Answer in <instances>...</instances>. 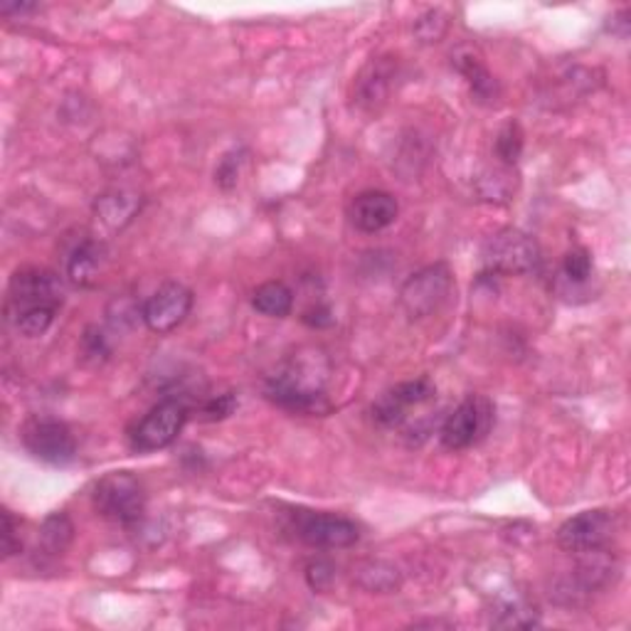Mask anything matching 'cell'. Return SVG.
<instances>
[{
  "label": "cell",
  "mask_w": 631,
  "mask_h": 631,
  "mask_svg": "<svg viewBox=\"0 0 631 631\" xmlns=\"http://www.w3.org/2000/svg\"><path fill=\"white\" fill-rule=\"evenodd\" d=\"M328 358L320 348H304L294 353L274 376L264 382V398L276 407L298 412V415H326L330 402L326 400Z\"/></svg>",
  "instance_id": "obj_1"
},
{
  "label": "cell",
  "mask_w": 631,
  "mask_h": 631,
  "mask_svg": "<svg viewBox=\"0 0 631 631\" xmlns=\"http://www.w3.org/2000/svg\"><path fill=\"white\" fill-rule=\"evenodd\" d=\"M91 503L107 521L131 527L139 525L143 513H146V491H143V483L133 474L113 471L97 481Z\"/></svg>",
  "instance_id": "obj_2"
},
{
  "label": "cell",
  "mask_w": 631,
  "mask_h": 631,
  "mask_svg": "<svg viewBox=\"0 0 631 631\" xmlns=\"http://www.w3.org/2000/svg\"><path fill=\"white\" fill-rule=\"evenodd\" d=\"M486 272L499 274H533L541 266V247L531 235L515 227H503L483 244Z\"/></svg>",
  "instance_id": "obj_3"
},
{
  "label": "cell",
  "mask_w": 631,
  "mask_h": 631,
  "mask_svg": "<svg viewBox=\"0 0 631 631\" xmlns=\"http://www.w3.org/2000/svg\"><path fill=\"white\" fill-rule=\"evenodd\" d=\"M454 276L447 264H429L412 274L400 289V306L410 320L434 316L449 302Z\"/></svg>",
  "instance_id": "obj_4"
},
{
  "label": "cell",
  "mask_w": 631,
  "mask_h": 631,
  "mask_svg": "<svg viewBox=\"0 0 631 631\" xmlns=\"http://www.w3.org/2000/svg\"><path fill=\"white\" fill-rule=\"evenodd\" d=\"M62 298H65V289H62V282L55 272L40 266L18 269V272L10 276L8 284L6 312L10 320H15L20 314L30 312V308L40 306L59 308Z\"/></svg>",
  "instance_id": "obj_5"
},
{
  "label": "cell",
  "mask_w": 631,
  "mask_h": 631,
  "mask_svg": "<svg viewBox=\"0 0 631 631\" xmlns=\"http://www.w3.org/2000/svg\"><path fill=\"white\" fill-rule=\"evenodd\" d=\"M188 422V405L178 398L159 402L137 427L131 429V449L139 454H151L171 447Z\"/></svg>",
  "instance_id": "obj_6"
},
{
  "label": "cell",
  "mask_w": 631,
  "mask_h": 631,
  "mask_svg": "<svg viewBox=\"0 0 631 631\" xmlns=\"http://www.w3.org/2000/svg\"><path fill=\"white\" fill-rule=\"evenodd\" d=\"M493 422V405L483 395H469L461 400L454 412H449L447 420L442 422L439 439L442 447L449 452L469 449L471 444L486 437Z\"/></svg>",
  "instance_id": "obj_7"
},
{
  "label": "cell",
  "mask_w": 631,
  "mask_h": 631,
  "mask_svg": "<svg viewBox=\"0 0 631 631\" xmlns=\"http://www.w3.org/2000/svg\"><path fill=\"white\" fill-rule=\"evenodd\" d=\"M23 447L33 454L35 459L50 467H67L77 459V442L75 434L65 422L50 420V417H35L25 422L23 427Z\"/></svg>",
  "instance_id": "obj_8"
},
{
  "label": "cell",
  "mask_w": 631,
  "mask_h": 631,
  "mask_svg": "<svg viewBox=\"0 0 631 631\" xmlns=\"http://www.w3.org/2000/svg\"><path fill=\"white\" fill-rule=\"evenodd\" d=\"M292 531L304 545L318 547V551H340L360 541L358 523L336 513L298 511Z\"/></svg>",
  "instance_id": "obj_9"
},
{
  "label": "cell",
  "mask_w": 631,
  "mask_h": 631,
  "mask_svg": "<svg viewBox=\"0 0 631 631\" xmlns=\"http://www.w3.org/2000/svg\"><path fill=\"white\" fill-rule=\"evenodd\" d=\"M612 533L614 513L605 509L583 511L557 527V545H561L565 553L573 555L605 551V547L612 543Z\"/></svg>",
  "instance_id": "obj_10"
},
{
  "label": "cell",
  "mask_w": 631,
  "mask_h": 631,
  "mask_svg": "<svg viewBox=\"0 0 631 631\" xmlns=\"http://www.w3.org/2000/svg\"><path fill=\"white\" fill-rule=\"evenodd\" d=\"M434 398H437V385L429 378L398 382L395 388L385 390L372 402V420L380 427H400L402 422H407L412 407H420Z\"/></svg>",
  "instance_id": "obj_11"
},
{
  "label": "cell",
  "mask_w": 631,
  "mask_h": 631,
  "mask_svg": "<svg viewBox=\"0 0 631 631\" xmlns=\"http://www.w3.org/2000/svg\"><path fill=\"white\" fill-rule=\"evenodd\" d=\"M612 575H614V561L607 555V547L605 551L583 553L575 570L561 579V589L555 592V599L565 605H575L577 599L589 597L592 592H599V589L607 587L612 583Z\"/></svg>",
  "instance_id": "obj_12"
},
{
  "label": "cell",
  "mask_w": 631,
  "mask_h": 631,
  "mask_svg": "<svg viewBox=\"0 0 631 631\" xmlns=\"http://www.w3.org/2000/svg\"><path fill=\"white\" fill-rule=\"evenodd\" d=\"M193 308V292L178 282H168L151 294V298L141 308L143 324L153 334H171L188 318Z\"/></svg>",
  "instance_id": "obj_13"
},
{
  "label": "cell",
  "mask_w": 631,
  "mask_h": 631,
  "mask_svg": "<svg viewBox=\"0 0 631 631\" xmlns=\"http://www.w3.org/2000/svg\"><path fill=\"white\" fill-rule=\"evenodd\" d=\"M398 198L388 191H363L348 205V220L356 230L376 235L398 220Z\"/></svg>",
  "instance_id": "obj_14"
},
{
  "label": "cell",
  "mask_w": 631,
  "mask_h": 631,
  "mask_svg": "<svg viewBox=\"0 0 631 631\" xmlns=\"http://www.w3.org/2000/svg\"><path fill=\"white\" fill-rule=\"evenodd\" d=\"M398 77V57H378L360 72L356 79V105L366 111H378L385 105L392 89V79Z\"/></svg>",
  "instance_id": "obj_15"
},
{
  "label": "cell",
  "mask_w": 631,
  "mask_h": 631,
  "mask_svg": "<svg viewBox=\"0 0 631 631\" xmlns=\"http://www.w3.org/2000/svg\"><path fill=\"white\" fill-rule=\"evenodd\" d=\"M107 244L99 240H85L75 247V252L67 260L69 282L81 289H91L99 284L101 274L107 269Z\"/></svg>",
  "instance_id": "obj_16"
},
{
  "label": "cell",
  "mask_w": 631,
  "mask_h": 631,
  "mask_svg": "<svg viewBox=\"0 0 631 631\" xmlns=\"http://www.w3.org/2000/svg\"><path fill=\"white\" fill-rule=\"evenodd\" d=\"M143 208V198L131 191L101 193L95 203V217L111 232H121L129 227Z\"/></svg>",
  "instance_id": "obj_17"
},
{
  "label": "cell",
  "mask_w": 631,
  "mask_h": 631,
  "mask_svg": "<svg viewBox=\"0 0 631 631\" xmlns=\"http://www.w3.org/2000/svg\"><path fill=\"white\" fill-rule=\"evenodd\" d=\"M452 65L457 67L459 75L467 79V85L471 89V97H476V101H481V105H491V101L499 99V81L493 79V75L489 72V67L483 65L481 57L474 53V50L461 47L457 53L452 55Z\"/></svg>",
  "instance_id": "obj_18"
},
{
  "label": "cell",
  "mask_w": 631,
  "mask_h": 631,
  "mask_svg": "<svg viewBox=\"0 0 631 631\" xmlns=\"http://www.w3.org/2000/svg\"><path fill=\"white\" fill-rule=\"evenodd\" d=\"M72 541H75V523L69 521L67 513L47 515L43 525H40L37 547H40V553L47 557L65 555L69 551Z\"/></svg>",
  "instance_id": "obj_19"
},
{
  "label": "cell",
  "mask_w": 631,
  "mask_h": 631,
  "mask_svg": "<svg viewBox=\"0 0 631 631\" xmlns=\"http://www.w3.org/2000/svg\"><path fill=\"white\" fill-rule=\"evenodd\" d=\"M356 585L360 589H366L370 595H388L395 592V589L402 585V575L392 563L385 561H370L356 567Z\"/></svg>",
  "instance_id": "obj_20"
},
{
  "label": "cell",
  "mask_w": 631,
  "mask_h": 631,
  "mask_svg": "<svg viewBox=\"0 0 631 631\" xmlns=\"http://www.w3.org/2000/svg\"><path fill=\"white\" fill-rule=\"evenodd\" d=\"M252 306L262 316L286 318L294 308V292L284 282H264L252 292Z\"/></svg>",
  "instance_id": "obj_21"
},
{
  "label": "cell",
  "mask_w": 631,
  "mask_h": 631,
  "mask_svg": "<svg viewBox=\"0 0 631 631\" xmlns=\"http://www.w3.org/2000/svg\"><path fill=\"white\" fill-rule=\"evenodd\" d=\"M491 624L501 629H533L541 624V619H537L535 607L523 602V599H505L496 607V619H491Z\"/></svg>",
  "instance_id": "obj_22"
},
{
  "label": "cell",
  "mask_w": 631,
  "mask_h": 631,
  "mask_svg": "<svg viewBox=\"0 0 631 631\" xmlns=\"http://www.w3.org/2000/svg\"><path fill=\"white\" fill-rule=\"evenodd\" d=\"M496 159H499L503 165H509L513 168L515 163H519L521 153H523V131L515 121H509L505 127L499 131V137H496Z\"/></svg>",
  "instance_id": "obj_23"
},
{
  "label": "cell",
  "mask_w": 631,
  "mask_h": 631,
  "mask_svg": "<svg viewBox=\"0 0 631 631\" xmlns=\"http://www.w3.org/2000/svg\"><path fill=\"white\" fill-rule=\"evenodd\" d=\"M55 314H57L55 306L30 308V312L20 314V316L13 320V324H15L20 336H25V338H40V336L47 334L50 326H53Z\"/></svg>",
  "instance_id": "obj_24"
},
{
  "label": "cell",
  "mask_w": 631,
  "mask_h": 631,
  "mask_svg": "<svg viewBox=\"0 0 631 631\" xmlns=\"http://www.w3.org/2000/svg\"><path fill=\"white\" fill-rule=\"evenodd\" d=\"M447 28H449V20L447 15H444V10L439 8H432L415 20V35L424 45L439 43V40L447 35Z\"/></svg>",
  "instance_id": "obj_25"
},
{
  "label": "cell",
  "mask_w": 631,
  "mask_h": 631,
  "mask_svg": "<svg viewBox=\"0 0 631 631\" xmlns=\"http://www.w3.org/2000/svg\"><path fill=\"white\" fill-rule=\"evenodd\" d=\"M479 193H481V198L483 200H499V198H511V193H513V181H511V168L509 165H503V171L501 168H496V171H489L483 175V178H479Z\"/></svg>",
  "instance_id": "obj_26"
},
{
  "label": "cell",
  "mask_w": 631,
  "mask_h": 631,
  "mask_svg": "<svg viewBox=\"0 0 631 631\" xmlns=\"http://www.w3.org/2000/svg\"><path fill=\"white\" fill-rule=\"evenodd\" d=\"M563 276L573 284H585L592 276V254L585 247H575V250L563 257Z\"/></svg>",
  "instance_id": "obj_27"
},
{
  "label": "cell",
  "mask_w": 631,
  "mask_h": 631,
  "mask_svg": "<svg viewBox=\"0 0 631 631\" xmlns=\"http://www.w3.org/2000/svg\"><path fill=\"white\" fill-rule=\"evenodd\" d=\"M242 163H244V151H230V153H225L220 165L215 168V183L220 185L222 191H232L237 181H240V168H242Z\"/></svg>",
  "instance_id": "obj_28"
},
{
  "label": "cell",
  "mask_w": 631,
  "mask_h": 631,
  "mask_svg": "<svg viewBox=\"0 0 631 631\" xmlns=\"http://www.w3.org/2000/svg\"><path fill=\"white\" fill-rule=\"evenodd\" d=\"M304 575H306L308 587H312L314 592H326L336 579V565L330 561H324V557H316V561L306 565Z\"/></svg>",
  "instance_id": "obj_29"
},
{
  "label": "cell",
  "mask_w": 631,
  "mask_h": 631,
  "mask_svg": "<svg viewBox=\"0 0 631 631\" xmlns=\"http://www.w3.org/2000/svg\"><path fill=\"white\" fill-rule=\"evenodd\" d=\"M111 348L107 344V336L99 328L89 326L85 330V338H81V356H85V360H91V363H105Z\"/></svg>",
  "instance_id": "obj_30"
},
{
  "label": "cell",
  "mask_w": 631,
  "mask_h": 631,
  "mask_svg": "<svg viewBox=\"0 0 631 631\" xmlns=\"http://www.w3.org/2000/svg\"><path fill=\"white\" fill-rule=\"evenodd\" d=\"M237 410V398L235 392H225V395L210 398L205 405L200 407V420L205 422H220L227 420Z\"/></svg>",
  "instance_id": "obj_31"
},
{
  "label": "cell",
  "mask_w": 631,
  "mask_h": 631,
  "mask_svg": "<svg viewBox=\"0 0 631 631\" xmlns=\"http://www.w3.org/2000/svg\"><path fill=\"white\" fill-rule=\"evenodd\" d=\"M20 553H23V541H20V535H18L15 519L10 511H3V557L8 561V557L20 555Z\"/></svg>",
  "instance_id": "obj_32"
},
{
  "label": "cell",
  "mask_w": 631,
  "mask_h": 631,
  "mask_svg": "<svg viewBox=\"0 0 631 631\" xmlns=\"http://www.w3.org/2000/svg\"><path fill=\"white\" fill-rule=\"evenodd\" d=\"M302 320L306 326H312V328H328V326H334V312L326 304H316V306H308Z\"/></svg>",
  "instance_id": "obj_33"
},
{
  "label": "cell",
  "mask_w": 631,
  "mask_h": 631,
  "mask_svg": "<svg viewBox=\"0 0 631 631\" xmlns=\"http://www.w3.org/2000/svg\"><path fill=\"white\" fill-rule=\"evenodd\" d=\"M37 6L35 3H3L0 6V13L3 15H28V13H35Z\"/></svg>",
  "instance_id": "obj_34"
}]
</instances>
